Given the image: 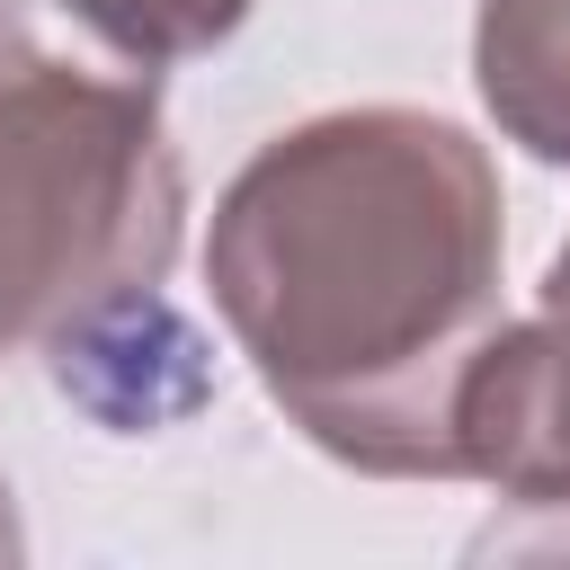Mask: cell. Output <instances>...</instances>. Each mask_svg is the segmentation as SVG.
Listing matches in <instances>:
<instances>
[{
	"label": "cell",
	"instance_id": "cell-7",
	"mask_svg": "<svg viewBox=\"0 0 570 570\" xmlns=\"http://www.w3.org/2000/svg\"><path fill=\"white\" fill-rule=\"evenodd\" d=\"M27 534H18V508H9V481H0V561H18Z\"/></svg>",
	"mask_w": 570,
	"mask_h": 570
},
{
	"label": "cell",
	"instance_id": "cell-2",
	"mask_svg": "<svg viewBox=\"0 0 570 570\" xmlns=\"http://www.w3.org/2000/svg\"><path fill=\"white\" fill-rule=\"evenodd\" d=\"M178 232L187 169L151 71L71 62L36 36V0H0V356L160 285Z\"/></svg>",
	"mask_w": 570,
	"mask_h": 570
},
{
	"label": "cell",
	"instance_id": "cell-1",
	"mask_svg": "<svg viewBox=\"0 0 570 570\" xmlns=\"http://www.w3.org/2000/svg\"><path fill=\"white\" fill-rule=\"evenodd\" d=\"M499 169L428 107L285 125L214 196L205 285L258 392L347 472L463 481L454 401L499 338Z\"/></svg>",
	"mask_w": 570,
	"mask_h": 570
},
{
	"label": "cell",
	"instance_id": "cell-6",
	"mask_svg": "<svg viewBox=\"0 0 570 570\" xmlns=\"http://www.w3.org/2000/svg\"><path fill=\"white\" fill-rule=\"evenodd\" d=\"M98 53L134 62V71H169V62H196L214 53L223 36H240V18L258 0H53Z\"/></svg>",
	"mask_w": 570,
	"mask_h": 570
},
{
	"label": "cell",
	"instance_id": "cell-5",
	"mask_svg": "<svg viewBox=\"0 0 570 570\" xmlns=\"http://www.w3.org/2000/svg\"><path fill=\"white\" fill-rule=\"evenodd\" d=\"M472 80L517 151L570 169V0H481Z\"/></svg>",
	"mask_w": 570,
	"mask_h": 570
},
{
	"label": "cell",
	"instance_id": "cell-4",
	"mask_svg": "<svg viewBox=\"0 0 570 570\" xmlns=\"http://www.w3.org/2000/svg\"><path fill=\"white\" fill-rule=\"evenodd\" d=\"M45 365L62 383V401H80L98 428H169L187 419L205 392H214V365H205V338L196 321L160 294V285H134V294H107L89 303L80 321H62L45 338Z\"/></svg>",
	"mask_w": 570,
	"mask_h": 570
},
{
	"label": "cell",
	"instance_id": "cell-3",
	"mask_svg": "<svg viewBox=\"0 0 570 570\" xmlns=\"http://www.w3.org/2000/svg\"><path fill=\"white\" fill-rule=\"evenodd\" d=\"M463 481H490L517 508L570 517V240L543 267L534 321H499L454 401Z\"/></svg>",
	"mask_w": 570,
	"mask_h": 570
}]
</instances>
